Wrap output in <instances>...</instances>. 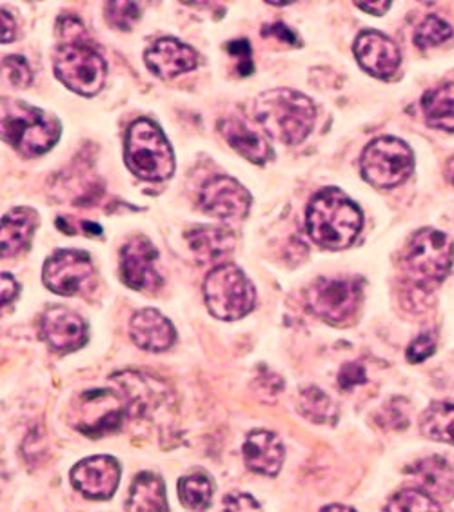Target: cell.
Masks as SVG:
<instances>
[{"label":"cell","instance_id":"6da1fadb","mask_svg":"<svg viewBox=\"0 0 454 512\" xmlns=\"http://www.w3.org/2000/svg\"><path fill=\"white\" fill-rule=\"evenodd\" d=\"M307 233L313 242L329 251L346 249L362 231L360 207L342 189L327 188L316 193L306 213Z\"/></svg>","mask_w":454,"mask_h":512},{"label":"cell","instance_id":"7a4b0ae2","mask_svg":"<svg viewBox=\"0 0 454 512\" xmlns=\"http://www.w3.org/2000/svg\"><path fill=\"white\" fill-rule=\"evenodd\" d=\"M253 115L267 135L287 146L304 142L315 128L313 100L295 89H271L258 95Z\"/></svg>","mask_w":454,"mask_h":512},{"label":"cell","instance_id":"3957f363","mask_svg":"<svg viewBox=\"0 0 454 512\" xmlns=\"http://www.w3.org/2000/svg\"><path fill=\"white\" fill-rule=\"evenodd\" d=\"M2 140L22 157H40L59 142L60 122L55 115L22 100L4 99L0 108Z\"/></svg>","mask_w":454,"mask_h":512},{"label":"cell","instance_id":"277c9868","mask_svg":"<svg viewBox=\"0 0 454 512\" xmlns=\"http://www.w3.org/2000/svg\"><path fill=\"white\" fill-rule=\"evenodd\" d=\"M124 160L129 171L146 182H164L175 173V155L157 122L135 120L126 133Z\"/></svg>","mask_w":454,"mask_h":512},{"label":"cell","instance_id":"5b68a950","mask_svg":"<svg viewBox=\"0 0 454 512\" xmlns=\"http://www.w3.org/2000/svg\"><path fill=\"white\" fill-rule=\"evenodd\" d=\"M204 296L209 313L218 320H240L257 304V289L235 264H220L204 280Z\"/></svg>","mask_w":454,"mask_h":512},{"label":"cell","instance_id":"8992f818","mask_svg":"<svg viewBox=\"0 0 454 512\" xmlns=\"http://www.w3.org/2000/svg\"><path fill=\"white\" fill-rule=\"evenodd\" d=\"M53 69L66 88L82 97L97 95L108 77L106 60L86 40L60 42L53 55Z\"/></svg>","mask_w":454,"mask_h":512},{"label":"cell","instance_id":"52a82bcc","mask_svg":"<svg viewBox=\"0 0 454 512\" xmlns=\"http://www.w3.org/2000/svg\"><path fill=\"white\" fill-rule=\"evenodd\" d=\"M453 260V240L442 231L422 229L407 247L405 269L415 286L433 289L442 284V280L451 271Z\"/></svg>","mask_w":454,"mask_h":512},{"label":"cell","instance_id":"ba28073f","mask_svg":"<svg viewBox=\"0 0 454 512\" xmlns=\"http://www.w3.org/2000/svg\"><path fill=\"white\" fill-rule=\"evenodd\" d=\"M360 169L362 177L376 188H395L413 173L415 155L400 138H376L364 149Z\"/></svg>","mask_w":454,"mask_h":512},{"label":"cell","instance_id":"9c48e42d","mask_svg":"<svg viewBox=\"0 0 454 512\" xmlns=\"http://www.w3.org/2000/svg\"><path fill=\"white\" fill-rule=\"evenodd\" d=\"M364 284L358 278H318L307 289L311 313L327 324L346 325L362 304Z\"/></svg>","mask_w":454,"mask_h":512},{"label":"cell","instance_id":"30bf717a","mask_svg":"<svg viewBox=\"0 0 454 512\" xmlns=\"http://www.w3.org/2000/svg\"><path fill=\"white\" fill-rule=\"evenodd\" d=\"M42 280L55 295L77 296L93 284L95 266L82 249H57L44 264Z\"/></svg>","mask_w":454,"mask_h":512},{"label":"cell","instance_id":"8fae6325","mask_svg":"<svg viewBox=\"0 0 454 512\" xmlns=\"http://www.w3.org/2000/svg\"><path fill=\"white\" fill-rule=\"evenodd\" d=\"M79 404L75 411L79 414V422L75 427L91 438L117 431L131 413L128 396L111 393L108 389L82 394Z\"/></svg>","mask_w":454,"mask_h":512},{"label":"cell","instance_id":"7c38bea8","mask_svg":"<svg viewBox=\"0 0 454 512\" xmlns=\"http://www.w3.org/2000/svg\"><path fill=\"white\" fill-rule=\"evenodd\" d=\"M198 204L204 213L222 220L246 217L251 207V195L238 180L226 175L209 178L198 193Z\"/></svg>","mask_w":454,"mask_h":512},{"label":"cell","instance_id":"4fadbf2b","mask_svg":"<svg viewBox=\"0 0 454 512\" xmlns=\"http://www.w3.org/2000/svg\"><path fill=\"white\" fill-rule=\"evenodd\" d=\"M158 253L149 238L133 237L120 251V267L126 286L135 291L153 293L162 286L157 269Z\"/></svg>","mask_w":454,"mask_h":512},{"label":"cell","instance_id":"5bb4252c","mask_svg":"<svg viewBox=\"0 0 454 512\" xmlns=\"http://www.w3.org/2000/svg\"><path fill=\"white\" fill-rule=\"evenodd\" d=\"M40 336L57 353H73L88 342V324L68 307H50L40 322Z\"/></svg>","mask_w":454,"mask_h":512},{"label":"cell","instance_id":"9a60e30c","mask_svg":"<svg viewBox=\"0 0 454 512\" xmlns=\"http://www.w3.org/2000/svg\"><path fill=\"white\" fill-rule=\"evenodd\" d=\"M120 482V465L113 456H91L71 469L73 487L91 500H108Z\"/></svg>","mask_w":454,"mask_h":512},{"label":"cell","instance_id":"2e32d148","mask_svg":"<svg viewBox=\"0 0 454 512\" xmlns=\"http://www.w3.org/2000/svg\"><path fill=\"white\" fill-rule=\"evenodd\" d=\"M356 60L378 79H389L400 68L402 55L395 42L375 30L362 31L355 40Z\"/></svg>","mask_w":454,"mask_h":512},{"label":"cell","instance_id":"e0dca14e","mask_svg":"<svg viewBox=\"0 0 454 512\" xmlns=\"http://www.w3.org/2000/svg\"><path fill=\"white\" fill-rule=\"evenodd\" d=\"M144 62L158 79H175L182 73L197 69L198 55L188 44L173 37H164L144 53Z\"/></svg>","mask_w":454,"mask_h":512},{"label":"cell","instance_id":"ac0fdd59","mask_svg":"<svg viewBox=\"0 0 454 512\" xmlns=\"http://www.w3.org/2000/svg\"><path fill=\"white\" fill-rule=\"evenodd\" d=\"M129 336L133 344L149 351V353H162L168 351L171 345L175 344V327L169 322L166 316L157 309H140L137 311L131 322H129Z\"/></svg>","mask_w":454,"mask_h":512},{"label":"cell","instance_id":"d6986e66","mask_svg":"<svg viewBox=\"0 0 454 512\" xmlns=\"http://www.w3.org/2000/svg\"><path fill=\"white\" fill-rule=\"evenodd\" d=\"M286 458L284 445L277 434L253 431L244 444V460L253 473L277 476Z\"/></svg>","mask_w":454,"mask_h":512},{"label":"cell","instance_id":"ffe728a7","mask_svg":"<svg viewBox=\"0 0 454 512\" xmlns=\"http://www.w3.org/2000/svg\"><path fill=\"white\" fill-rule=\"evenodd\" d=\"M186 242L197 262L208 266L218 264L233 253L235 235L226 227L198 226L186 233Z\"/></svg>","mask_w":454,"mask_h":512},{"label":"cell","instance_id":"44dd1931","mask_svg":"<svg viewBox=\"0 0 454 512\" xmlns=\"http://www.w3.org/2000/svg\"><path fill=\"white\" fill-rule=\"evenodd\" d=\"M39 227V215L31 207H13L4 217L0 226V249L2 258L15 256L26 251L31 244L35 229Z\"/></svg>","mask_w":454,"mask_h":512},{"label":"cell","instance_id":"7402d4cb","mask_svg":"<svg viewBox=\"0 0 454 512\" xmlns=\"http://www.w3.org/2000/svg\"><path fill=\"white\" fill-rule=\"evenodd\" d=\"M218 131L231 148L237 151L240 157L246 158L251 164H266L273 157L266 138L258 135L255 129L249 128L244 120L227 117L218 120Z\"/></svg>","mask_w":454,"mask_h":512},{"label":"cell","instance_id":"603a6c76","mask_svg":"<svg viewBox=\"0 0 454 512\" xmlns=\"http://www.w3.org/2000/svg\"><path fill=\"white\" fill-rule=\"evenodd\" d=\"M128 512H168L166 487L157 474L142 473L133 480L129 491Z\"/></svg>","mask_w":454,"mask_h":512},{"label":"cell","instance_id":"cb8c5ba5","mask_svg":"<svg viewBox=\"0 0 454 512\" xmlns=\"http://www.w3.org/2000/svg\"><path fill=\"white\" fill-rule=\"evenodd\" d=\"M413 473L422 487L420 491L431 494L435 500H453L454 474L442 458H429L418 463Z\"/></svg>","mask_w":454,"mask_h":512},{"label":"cell","instance_id":"d4e9b609","mask_svg":"<svg viewBox=\"0 0 454 512\" xmlns=\"http://www.w3.org/2000/svg\"><path fill=\"white\" fill-rule=\"evenodd\" d=\"M422 108L431 128L454 133V82L425 93Z\"/></svg>","mask_w":454,"mask_h":512},{"label":"cell","instance_id":"484cf974","mask_svg":"<svg viewBox=\"0 0 454 512\" xmlns=\"http://www.w3.org/2000/svg\"><path fill=\"white\" fill-rule=\"evenodd\" d=\"M420 429L433 442L454 445V405H431L420 420Z\"/></svg>","mask_w":454,"mask_h":512},{"label":"cell","instance_id":"4316f807","mask_svg":"<svg viewBox=\"0 0 454 512\" xmlns=\"http://www.w3.org/2000/svg\"><path fill=\"white\" fill-rule=\"evenodd\" d=\"M298 411L309 422L318 425L335 424L338 407L335 402L318 387H306L298 396Z\"/></svg>","mask_w":454,"mask_h":512},{"label":"cell","instance_id":"83f0119b","mask_svg":"<svg viewBox=\"0 0 454 512\" xmlns=\"http://www.w3.org/2000/svg\"><path fill=\"white\" fill-rule=\"evenodd\" d=\"M215 493V485L206 474H189L178 482V494L182 503L191 511H206Z\"/></svg>","mask_w":454,"mask_h":512},{"label":"cell","instance_id":"f1b7e54d","mask_svg":"<svg viewBox=\"0 0 454 512\" xmlns=\"http://www.w3.org/2000/svg\"><path fill=\"white\" fill-rule=\"evenodd\" d=\"M384 512H444L431 494L420 489H405L395 494L385 505Z\"/></svg>","mask_w":454,"mask_h":512},{"label":"cell","instance_id":"f546056e","mask_svg":"<svg viewBox=\"0 0 454 512\" xmlns=\"http://www.w3.org/2000/svg\"><path fill=\"white\" fill-rule=\"evenodd\" d=\"M453 30L451 26L440 17H427V19L418 26V30L415 33V44L418 48H433L442 44L447 39H451Z\"/></svg>","mask_w":454,"mask_h":512},{"label":"cell","instance_id":"4dcf8cb0","mask_svg":"<svg viewBox=\"0 0 454 512\" xmlns=\"http://www.w3.org/2000/svg\"><path fill=\"white\" fill-rule=\"evenodd\" d=\"M106 19L115 30L129 31L140 20V8L137 2H108Z\"/></svg>","mask_w":454,"mask_h":512},{"label":"cell","instance_id":"1f68e13d","mask_svg":"<svg viewBox=\"0 0 454 512\" xmlns=\"http://www.w3.org/2000/svg\"><path fill=\"white\" fill-rule=\"evenodd\" d=\"M4 71L8 73V79L15 88H28L33 80L30 66L24 57L20 55H10L4 59Z\"/></svg>","mask_w":454,"mask_h":512},{"label":"cell","instance_id":"d6a6232c","mask_svg":"<svg viewBox=\"0 0 454 512\" xmlns=\"http://www.w3.org/2000/svg\"><path fill=\"white\" fill-rule=\"evenodd\" d=\"M436 338L431 333H422V335L415 338L411 345L407 347V360L411 364H420L427 360L429 356L435 353Z\"/></svg>","mask_w":454,"mask_h":512},{"label":"cell","instance_id":"836d02e7","mask_svg":"<svg viewBox=\"0 0 454 512\" xmlns=\"http://www.w3.org/2000/svg\"><path fill=\"white\" fill-rule=\"evenodd\" d=\"M366 380V369L356 362L344 365L338 373V385L344 391H351L356 385L366 384Z\"/></svg>","mask_w":454,"mask_h":512},{"label":"cell","instance_id":"e575fe53","mask_svg":"<svg viewBox=\"0 0 454 512\" xmlns=\"http://www.w3.org/2000/svg\"><path fill=\"white\" fill-rule=\"evenodd\" d=\"M57 37L60 42H79V40H86V30L79 19L60 17L57 24Z\"/></svg>","mask_w":454,"mask_h":512},{"label":"cell","instance_id":"d590c367","mask_svg":"<svg viewBox=\"0 0 454 512\" xmlns=\"http://www.w3.org/2000/svg\"><path fill=\"white\" fill-rule=\"evenodd\" d=\"M222 512H262V509L249 494H229L222 503Z\"/></svg>","mask_w":454,"mask_h":512},{"label":"cell","instance_id":"8d00e7d4","mask_svg":"<svg viewBox=\"0 0 454 512\" xmlns=\"http://www.w3.org/2000/svg\"><path fill=\"white\" fill-rule=\"evenodd\" d=\"M227 51L240 59V66H238L240 75L246 77V75H249V73L253 71V64H251V46H249V42H247L246 39L229 42V44H227Z\"/></svg>","mask_w":454,"mask_h":512},{"label":"cell","instance_id":"74e56055","mask_svg":"<svg viewBox=\"0 0 454 512\" xmlns=\"http://www.w3.org/2000/svg\"><path fill=\"white\" fill-rule=\"evenodd\" d=\"M262 35H264V37H275V39L282 40V42L291 44V46H297L298 44V37L295 35V31L289 30L286 24H282V22L266 26V28L262 30Z\"/></svg>","mask_w":454,"mask_h":512},{"label":"cell","instance_id":"f35d334b","mask_svg":"<svg viewBox=\"0 0 454 512\" xmlns=\"http://www.w3.org/2000/svg\"><path fill=\"white\" fill-rule=\"evenodd\" d=\"M0 287H2V291H0L2 293V307L10 306L11 302L19 296V282L8 273H2Z\"/></svg>","mask_w":454,"mask_h":512},{"label":"cell","instance_id":"ab89813d","mask_svg":"<svg viewBox=\"0 0 454 512\" xmlns=\"http://www.w3.org/2000/svg\"><path fill=\"white\" fill-rule=\"evenodd\" d=\"M355 4L356 8L366 11V13H371V15H376V17H382L391 8L389 0H380V2H362L360 0V2H355Z\"/></svg>","mask_w":454,"mask_h":512},{"label":"cell","instance_id":"60d3db41","mask_svg":"<svg viewBox=\"0 0 454 512\" xmlns=\"http://www.w3.org/2000/svg\"><path fill=\"white\" fill-rule=\"evenodd\" d=\"M0 17H2V35H0V40H2V44H8V42L15 39V31H17L15 19L6 10L0 11Z\"/></svg>","mask_w":454,"mask_h":512},{"label":"cell","instance_id":"b9f144b4","mask_svg":"<svg viewBox=\"0 0 454 512\" xmlns=\"http://www.w3.org/2000/svg\"><path fill=\"white\" fill-rule=\"evenodd\" d=\"M320 512H355L351 507H346V505H327Z\"/></svg>","mask_w":454,"mask_h":512},{"label":"cell","instance_id":"7bdbcfd3","mask_svg":"<svg viewBox=\"0 0 454 512\" xmlns=\"http://www.w3.org/2000/svg\"><path fill=\"white\" fill-rule=\"evenodd\" d=\"M447 177H449V180L453 182L454 184V157L449 158V162H447Z\"/></svg>","mask_w":454,"mask_h":512},{"label":"cell","instance_id":"ee69618b","mask_svg":"<svg viewBox=\"0 0 454 512\" xmlns=\"http://www.w3.org/2000/svg\"><path fill=\"white\" fill-rule=\"evenodd\" d=\"M267 4L271 6H287V4H293L291 0H284V2H277V0H267Z\"/></svg>","mask_w":454,"mask_h":512}]
</instances>
